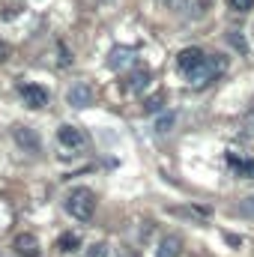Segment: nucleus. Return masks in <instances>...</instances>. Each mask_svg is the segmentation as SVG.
Returning a JSON list of instances; mask_svg holds the SVG:
<instances>
[{"label": "nucleus", "mask_w": 254, "mask_h": 257, "mask_svg": "<svg viewBox=\"0 0 254 257\" xmlns=\"http://www.w3.org/2000/svg\"><path fill=\"white\" fill-rule=\"evenodd\" d=\"M66 212L72 215V218H78V221H90L93 218V212H96V194L90 192V189H72L69 197H66Z\"/></svg>", "instance_id": "nucleus-1"}, {"label": "nucleus", "mask_w": 254, "mask_h": 257, "mask_svg": "<svg viewBox=\"0 0 254 257\" xmlns=\"http://www.w3.org/2000/svg\"><path fill=\"white\" fill-rule=\"evenodd\" d=\"M12 141L18 144L21 153H30V156H36L42 150V141H39L36 128H30V126H12Z\"/></svg>", "instance_id": "nucleus-2"}, {"label": "nucleus", "mask_w": 254, "mask_h": 257, "mask_svg": "<svg viewBox=\"0 0 254 257\" xmlns=\"http://www.w3.org/2000/svg\"><path fill=\"white\" fill-rule=\"evenodd\" d=\"M209 54H203V48H197V45H189V48H183L180 54H177V69L183 72V75H189V72H194L197 66L203 63Z\"/></svg>", "instance_id": "nucleus-3"}, {"label": "nucleus", "mask_w": 254, "mask_h": 257, "mask_svg": "<svg viewBox=\"0 0 254 257\" xmlns=\"http://www.w3.org/2000/svg\"><path fill=\"white\" fill-rule=\"evenodd\" d=\"M21 99L27 108H45L48 105V90L39 87V84H24L21 87Z\"/></svg>", "instance_id": "nucleus-4"}, {"label": "nucleus", "mask_w": 254, "mask_h": 257, "mask_svg": "<svg viewBox=\"0 0 254 257\" xmlns=\"http://www.w3.org/2000/svg\"><path fill=\"white\" fill-rule=\"evenodd\" d=\"M15 251H18V257H39L42 254L39 239H36L33 233H18V236H15Z\"/></svg>", "instance_id": "nucleus-5"}, {"label": "nucleus", "mask_w": 254, "mask_h": 257, "mask_svg": "<svg viewBox=\"0 0 254 257\" xmlns=\"http://www.w3.org/2000/svg\"><path fill=\"white\" fill-rule=\"evenodd\" d=\"M57 141L63 144L66 150H81L84 147V132L75 126H60L57 128Z\"/></svg>", "instance_id": "nucleus-6"}, {"label": "nucleus", "mask_w": 254, "mask_h": 257, "mask_svg": "<svg viewBox=\"0 0 254 257\" xmlns=\"http://www.w3.org/2000/svg\"><path fill=\"white\" fill-rule=\"evenodd\" d=\"M93 99H96V93L90 84H75L69 90V105H75V108H87V105H93Z\"/></svg>", "instance_id": "nucleus-7"}, {"label": "nucleus", "mask_w": 254, "mask_h": 257, "mask_svg": "<svg viewBox=\"0 0 254 257\" xmlns=\"http://www.w3.org/2000/svg\"><path fill=\"white\" fill-rule=\"evenodd\" d=\"M180 251H183V242H180V236L168 233V236L159 242V248H156V257H180Z\"/></svg>", "instance_id": "nucleus-8"}, {"label": "nucleus", "mask_w": 254, "mask_h": 257, "mask_svg": "<svg viewBox=\"0 0 254 257\" xmlns=\"http://www.w3.org/2000/svg\"><path fill=\"white\" fill-rule=\"evenodd\" d=\"M147 84H150V69H144V66H141V69H135V72H132V78H129V90H132V93H141V90H147Z\"/></svg>", "instance_id": "nucleus-9"}, {"label": "nucleus", "mask_w": 254, "mask_h": 257, "mask_svg": "<svg viewBox=\"0 0 254 257\" xmlns=\"http://www.w3.org/2000/svg\"><path fill=\"white\" fill-rule=\"evenodd\" d=\"M87 257H120V254H117V248L111 242H93L87 248Z\"/></svg>", "instance_id": "nucleus-10"}, {"label": "nucleus", "mask_w": 254, "mask_h": 257, "mask_svg": "<svg viewBox=\"0 0 254 257\" xmlns=\"http://www.w3.org/2000/svg\"><path fill=\"white\" fill-rule=\"evenodd\" d=\"M78 248H81V239L75 233H60L57 236V251H66L69 254V251H78Z\"/></svg>", "instance_id": "nucleus-11"}, {"label": "nucleus", "mask_w": 254, "mask_h": 257, "mask_svg": "<svg viewBox=\"0 0 254 257\" xmlns=\"http://www.w3.org/2000/svg\"><path fill=\"white\" fill-rule=\"evenodd\" d=\"M129 60H132V51H129V48H117V51L108 57V66H111V69H123Z\"/></svg>", "instance_id": "nucleus-12"}, {"label": "nucleus", "mask_w": 254, "mask_h": 257, "mask_svg": "<svg viewBox=\"0 0 254 257\" xmlns=\"http://www.w3.org/2000/svg\"><path fill=\"white\" fill-rule=\"evenodd\" d=\"M174 123H177L174 114H162V117H156V132H159V135H168V132L174 128Z\"/></svg>", "instance_id": "nucleus-13"}, {"label": "nucleus", "mask_w": 254, "mask_h": 257, "mask_svg": "<svg viewBox=\"0 0 254 257\" xmlns=\"http://www.w3.org/2000/svg\"><path fill=\"white\" fill-rule=\"evenodd\" d=\"M230 3V9H236V12H251L254 9V0H227Z\"/></svg>", "instance_id": "nucleus-14"}, {"label": "nucleus", "mask_w": 254, "mask_h": 257, "mask_svg": "<svg viewBox=\"0 0 254 257\" xmlns=\"http://www.w3.org/2000/svg\"><path fill=\"white\" fill-rule=\"evenodd\" d=\"M162 102H165V96H156V99H147V102H144V111H147V114H153V111H162Z\"/></svg>", "instance_id": "nucleus-15"}, {"label": "nucleus", "mask_w": 254, "mask_h": 257, "mask_svg": "<svg viewBox=\"0 0 254 257\" xmlns=\"http://www.w3.org/2000/svg\"><path fill=\"white\" fill-rule=\"evenodd\" d=\"M239 212H242V215H248V218H254V194H248V197L239 203Z\"/></svg>", "instance_id": "nucleus-16"}, {"label": "nucleus", "mask_w": 254, "mask_h": 257, "mask_svg": "<svg viewBox=\"0 0 254 257\" xmlns=\"http://www.w3.org/2000/svg\"><path fill=\"white\" fill-rule=\"evenodd\" d=\"M227 39H230V45H233L236 51H245V39H242L239 33H227Z\"/></svg>", "instance_id": "nucleus-17"}, {"label": "nucleus", "mask_w": 254, "mask_h": 257, "mask_svg": "<svg viewBox=\"0 0 254 257\" xmlns=\"http://www.w3.org/2000/svg\"><path fill=\"white\" fill-rule=\"evenodd\" d=\"M194 6H197V9H194V18H200V15H206V9H209V0H197Z\"/></svg>", "instance_id": "nucleus-18"}, {"label": "nucleus", "mask_w": 254, "mask_h": 257, "mask_svg": "<svg viewBox=\"0 0 254 257\" xmlns=\"http://www.w3.org/2000/svg\"><path fill=\"white\" fill-rule=\"evenodd\" d=\"M57 51H60V63H63V66H69V63H72V57H69L66 45H57Z\"/></svg>", "instance_id": "nucleus-19"}, {"label": "nucleus", "mask_w": 254, "mask_h": 257, "mask_svg": "<svg viewBox=\"0 0 254 257\" xmlns=\"http://www.w3.org/2000/svg\"><path fill=\"white\" fill-rule=\"evenodd\" d=\"M6 57H9V45H6V42H3V39H0V63H3V60H6Z\"/></svg>", "instance_id": "nucleus-20"}, {"label": "nucleus", "mask_w": 254, "mask_h": 257, "mask_svg": "<svg viewBox=\"0 0 254 257\" xmlns=\"http://www.w3.org/2000/svg\"><path fill=\"white\" fill-rule=\"evenodd\" d=\"M224 239H227L230 245H239V236H233V233H224Z\"/></svg>", "instance_id": "nucleus-21"}]
</instances>
